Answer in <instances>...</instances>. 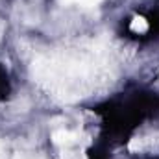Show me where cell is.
<instances>
[{
	"mask_svg": "<svg viewBox=\"0 0 159 159\" xmlns=\"http://www.w3.org/2000/svg\"><path fill=\"white\" fill-rule=\"evenodd\" d=\"M76 141V135L70 133V131H65V129H59V131H54L52 135V143L57 144V146H69Z\"/></svg>",
	"mask_w": 159,
	"mask_h": 159,
	"instance_id": "obj_1",
	"label": "cell"
},
{
	"mask_svg": "<svg viewBox=\"0 0 159 159\" xmlns=\"http://www.w3.org/2000/svg\"><path fill=\"white\" fill-rule=\"evenodd\" d=\"M129 28H131V32H135V34H144V32L148 30V22H146L144 17H139V15H137V17L131 19Z\"/></svg>",
	"mask_w": 159,
	"mask_h": 159,
	"instance_id": "obj_2",
	"label": "cell"
},
{
	"mask_svg": "<svg viewBox=\"0 0 159 159\" xmlns=\"http://www.w3.org/2000/svg\"><path fill=\"white\" fill-rule=\"evenodd\" d=\"M65 2H70V4H80V6H85V7H93V6L100 4L102 0H65Z\"/></svg>",
	"mask_w": 159,
	"mask_h": 159,
	"instance_id": "obj_3",
	"label": "cell"
},
{
	"mask_svg": "<svg viewBox=\"0 0 159 159\" xmlns=\"http://www.w3.org/2000/svg\"><path fill=\"white\" fill-rule=\"evenodd\" d=\"M13 159H39V157H34V156H26V154H17Z\"/></svg>",
	"mask_w": 159,
	"mask_h": 159,
	"instance_id": "obj_4",
	"label": "cell"
}]
</instances>
